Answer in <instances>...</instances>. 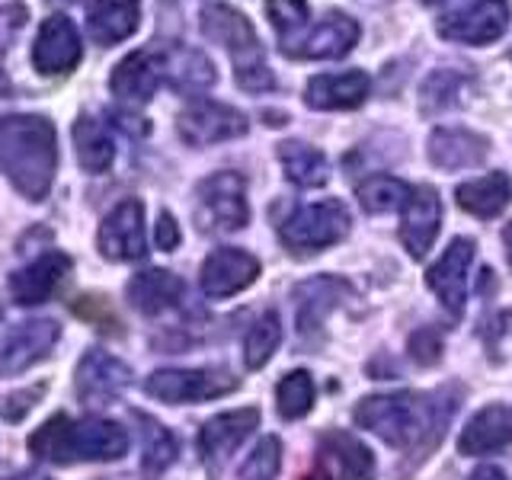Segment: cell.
<instances>
[{"instance_id": "4", "label": "cell", "mask_w": 512, "mask_h": 480, "mask_svg": "<svg viewBox=\"0 0 512 480\" xmlns=\"http://www.w3.org/2000/svg\"><path fill=\"white\" fill-rule=\"evenodd\" d=\"M202 32L221 48H228L234 58V80L247 93H263L276 87L269 64L263 58V48L250 20L240 10L228 4H208L202 10Z\"/></svg>"}, {"instance_id": "16", "label": "cell", "mask_w": 512, "mask_h": 480, "mask_svg": "<svg viewBox=\"0 0 512 480\" xmlns=\"http://www.w3.org/2000/svg\"><path fill=\"white\" fill-rule=\"evenodd\" d=\"M260 260L247 250L237 247H221L215 253H208V260L202 263V292L208 298H231L237 292H244L260 276Z\"/></svg>"}, {"instance_id": "29", "label": "cell", "mask_w": 512, "mask_h": 480, "mask_svg": "<svg viewBox=\"0 0 512 480\" xmlns=\"http://www.w3.org/2000/svg\"><path fill=\"white\" fill-rule=\"evenodd\" d=\"M320 445H324V455H330L336 461L343 480H375L372 448H368L362 439L352 436V432H343V429L324 432Z\"/></svg>"}, {"instance_id": "20", "label": "cell", "mask_w": 512, "mask_h": 480, "mask_svg": "<svg viewBox=\"0 0 512 480\" xmlns=\"http://www.w3.org/2000/svg\"><path fill=\"white\" fill-rule=\"evenodd\" d=\"M71 269V256L68 253H58V250H48L42 253L39 260H32L29 266L16 269L13 279H10V292L16 304H42L52 298L55 288L64 282Z\"/></svg>"}, {"instance_id": "42", "label": "cell", "mask_w": 512, "mask_h": 480, "mask_svg": "<svg viewBox=\"0 0 512 480\" xmlns=\"http://www.w3.org/2000/svg\"><path fill=\"white\" fill-rule=\"evenodd\" d=\"M503 244H506V256H509V266H512V221L503 228Z\"/></svg>"}, {"instance_id": "24", "label": "cell", "mask_w": 512, "mask_h": 480, "mask_svg": "<svg viewBox=\"0 0 512 480\" xmlns=\"http://www.w3.org/2000/svg\"><path fill=\"white\" fill-rule=\"evenodd\" d=\"M183 298H186L183 279L173 276L167 269H144L128 282V301H132L135 311L148 314V317L180 308Z\"/></svg>"}, {"instance_id": "6", "label": "cell", "mask_w": 512, "mask_h": 480, "mask_svg": "<svg viewBox=\"0 0 512 480\" xmlns=\"http://www.w3.org/2000/svg\"><path fill=\"white\" fill-rule=\"evenodd\" d=\"M250 221L247 183L237 173H212L196 189V224L208 234L240 231Z\"/></svg>"}, {"instance_id": "17", "label": "cell", "mask_w": 512, "mask_h": 480, "mask_svg": "<svg viewBox=\"0 0 512 480\" xmlns=\"http://www.w3.org/2000/svg\"><path fill=\"white\" fill-rule=\"evenodd\" d=\"M442 228V199L432 186H416L400 215V240L413 260H423Z\"/></svg>"}, {"instance_id": "25", "label": "cell", "mask_w": 512, "mask_h": 480, "mask_svg": "<svg viewBox=\"0 0 512 480\" xmlns=\"http://www.w3.org/2000/svg\"><path fill=\"white\" fill-rule=\"evenodd\" d=\"M141 23L138 0H93L87 10V29L96 45H116L128 39Z\"/></svg>"}, {"instance_id": "2", "label": "cell", "mask_w": 512, "mask_h": 480, "mask_svg": "<svg viewBox=\"0 0 512 480\" xmlns=\"http://www.w3.org/2000/svg\"><path fill=\"white\" fill-rule=\"evenodd\" d=\"M55 125L42 116H0V170L20 196L42 202L55 183Z\"/></svg>"}, {"instance_id": "12", "label": "cell", "mask_w": 512, "mask_h": 480, "mask_svg": "<svg viewBox=\"0 0 512 480\" xmlns=\"http://www.w3.org/2000/svg\"><path fill=\"white\" fill-rule=\"evenodd\" d=\"M256 426H260V410L256 407H240L212 416L199 432V455L205 461V468L221 471V464L250 439V432Z\"/></svg>"}, {"instance_id": "27", "label": "cell", "mask_w": 512, "mask_h": 480, "mask_svg": "<svg viewBox=\"0 0 512 480\" xmlns=\"http://www.w3.org/2000/svg\"><path fill=\"white\" fill-rule=\"evenodd\" d=\"M215 64L196 48H167L164 52V80L180 93H202L215 84Z\"/></svg>"}, {"instance_id": "3", "label": "cell", "mask_w": 512, "mask_h": 480, "mask_svg": "<svg viewBox=\"0 0 512 480\" xmlns=\"http://www.w3.org/2000/svg\"><path fill=\"white\" fill-rule=\"evenodd\" d=\"M29 452L52 464H77V461H116L128 452V432L116 420L103 416H52L29 439Z\"/></svg>"}, {"instance_id": "32", "label": "cell", "mask_w": 512, "mask_h": 480, "mask_svg": "<svg viewBox=\"0 0 512 480\" xmlns=\"http://www.w3.org/2000/svg\"><path fill=\"white\" fill-rule=\"evenodd\" d=\"M279 160H282V170L285 176L301 189H314V186H324L330 180V164L327 157L320 154L317 148L304 141H282L279 144Z\"/></svg>"}, {"instance_id": "22", "label": "cell", "mask_w": 512, "mask_h": 480, "mask_svg": "<svg viewBox=\"0 0 512 480\" xmlns=\"http://www.w3.org/2000/svg\"><path fill=\"white\" fill-rule=\"evenodd\" d=\"M490 141L468 128H436L429 135V160L439 170H468L484 164Z\"/></svg>"}, {"instance_id": "23", "label": "cell", "mask_w": 512, "mask_h": 480, "mask_svg": "<svg viewBox=\"0 0 512 480\" xmlns=\"http://www.w3.org/2000/svg\"><path fill=\"white\" fill-rule=\"evenodd\" d=\"M368 96L365 71H343V74H317L304 87V103L320 112L356 109Z\"/></svg>"}, {"instance_id": "21", "label": "cell", "mask_w": 512, "mask_h": 480, "mask_svg": "<svg viewBox=\"0 0 512 480\" xmlns=\"http://www.w3.org/2000/svg\"><path fill=\"white\" fill-rule=\"evenodd\" d=\"M509 445H512V407L490 404L484 410H477L468 420V426H464L458 439V452L480 458V455L503 452Z\"/></svg>"}, {"instance_id": "28", "label": "cell", "mask_w": 512, "mask_h": 480, "mask_svg": "<svg viewBox=\"0 0 512 480\" xmlns=\"http://www.w3.org/2000/svg\"><path fill=\"white\" fill-rule=\"evenodd\" d=\"M458 205L474 218H496L506 212V205L512 199V183L506 173H487L480 180H468L458 186Z\"/></svg>"}, {"instance_id": "44", "label": "cell", "mask_w": 512, "mask_h": 480, "mask_svg": "<svg viewBox=\"0 0 512 480\" xmlns=\"http://www.w3.org/2000/svg\"><path fill=\"white\" fill-rule=\"evenodd\" d=\"M7 93H10V77L4 68H0V96H7Z\"/></svg>"}, {"instance_id": "26", "label": "cell", "mask_w": 512, "mask_h": 480, "mask_svg": "<svg viewBox=\"0 0 512 480\" xmlns=\"http://www.w3.org/2000/svg\"><path fill=\"white\" fill-rule=\"evenodd\" d=\"M349 295V285L336 276H317L295 288V308H298V333L320 330L324 317L340 304V298Z\"/></svg>"}, {"instance_id": "11", "label": "cell", "mask_w": 512, "mask_h": 480, "mask_svg": "<svg viewBox=\"0 0 512 480\" xmlns=\"http://www.w3.org/2000/svg\"><path fill=\"white\" fill-rule=\"evenodd\" d=\"M477 244L471 237H455L452 244L442 250V256L429 266L426 282L436 292V298L445 304L455 317L464 311L468 301V282H471V263H474Z\"/></svg>"}, {"instance_id": "9", "label": "cell", "mask_w": 512, "mask_h": 480, "mask_svg": "<svg viewBox=\"0 0 512 480\" xmlns=\"http://www.w3.org/2000/svg\"><path fill=\"white\" fill-rule=\"evenodd\" d=\"M96 247L112 263H135L148 253V240H144V208L138 199L119 202L103 218L100 234H96Z\"/></svg>"}, {"instance_id": "30", "label": "cell", "mask_w": 512, "mask_h": 480, "mask_svg": "<svg viewBox=\"0 0 512 480\" xmlns=\"http://www.w3.org/2000/svg\"><path fill=\"white\" fill-rule=\"evenodd\" d=\"M132 416L141 426V474L144 480H157L176 461V455H180V445H176L173 432L151 420V416L144 413H132Z\"/></svg>"}, {"instance_id": "13", "label": "cell", "mask_w": 512, "mask_h": 480, "mask_svg": "<svg viewBox=\"0 0 512 480\" xmlns=\"http://www.w3.org/2000/svg\"><path fill=\"white\" fill-rule=\"evenodd\" d=\"M61 327L55 320H26V324H16L7 330V336L0 340V375H20L36 362H42L52 346L58 343Z\"/></svg>"}, {"instance_id": "46", "label": "cell", "mask_w": 512, "mask_h": 480, "mask_svg": "<svg viewBox=\"0 0 512 480\" xmlns=\"http://www.w3.org/2000/svg\"><path fill=\"white\" fill-rule=\"evenodd\" d=\"M423 4H442V0H423Z\"/></svg>"}, {"instance_id": "7", "label": "cell", "mask_w": 512, "mask_h": 480, "mask_svg": "<svg viewBox=\"0 0 512 480\" xmlns=\"http://www.w3.org/2000/svg\"><path fill=\"white\" fill-rule=\"evenodd\" d=\"M237 384L240 381L224 368H160L144 381V391L160 404H199L231 394Z\"/></svg>"}, {"instance_id": "34", "label": "cell", "mask_w": 512, "mask_h": 480, "mask_svg": "<svg viewBox=\"0 0 512 480\" xmlns=\"http://www.w3.org/2000/svg\"><path fill=\"white\" fill-rule=\"evenodd\" d=\"M276 404L282 420H301V416H308L314 407V378L304 368L288 372L276 388Z\"/></svg>"}, {"instance_id": "10", "label": "cell", "mask_w": 512, "mask_h": 480, "mask_svg": "<svg viewBox=\"0 0 512 480\" xmlns=\"http://www.w3.org/2000/svg\"><path fill=\"white\" fill-rule=\"evenodd\" d=\"M509 29V0H477L439 20V36L464 45H490Z\"/></svg>"}, {"instance_id": "40", "label": "cell", "mask_w": 512, "mask_h": 480, "mask_svg": "<svg viewBox=\"0 0 512 480\" xmlns=\"http://www.w3.org/2000/svg\"><path fill=\"white\" fill-rule=\"evenodd\" d=\"M154 240L160 250H176L180 247V224L173 221L170 212H164L157 218V228H154Z\"/></svg>"}, {"instance_id": "5", "label": "cell", "mask_w": 512, "mask_h": 480, "mask_svg": "<svg viewBox=\"0 0 512 480\" xmlns=\"http://www.w3.org/2000/svg\"><path fill=\"white\" fill-rule=\"evenodd\" d=\"M282 244L304 256V253H320L349 234V212L343 202L336 199H320L311 205H301L295 215H288L279 228Z\"/></svg>"}, {"instance_id": "18", "label": "cell", "mask_w": 512, "mask_h": 480, "mask_svg": "<svg viewBox=\"0 0 512 480\" xmlns=\"http://www.w3.org/2000/svg\"><path fill=\"white\" fill-rule=\"evenodd\" d=\"M160 84H164V52H154V48H141V52L122 58L109 80L119 100L138 106L148 103Z\"/></svg>"}, {"instance_id": "39", "label": "cell", "mask_w": 512, "mask_h": 480, "mask_svg": "<svg viewBox=\"0 0 512 480\" xmlns=\"http://www.w3.org/2000/svg\"><path fill=\"white\" fill-rule=\"evenodd\" d=\"M410 356L420 362V365H436L442 359V336L432 330V327H423L410 336Z\"/></svg>"}, {"instance_id": "15", "label": "cell", "mask_w": 512, "mask_h": 480, "mask_svg": "<svg viewBox=\"0 0 512 480\" xmlns=\"http://www.w3.org/2000/svg\"><path fill=\"white\" fill-rule=\"evenodd\" d=\"M80 58H84V48H80L77 26L64 13L48 16L36 36V45H32V64H36V71L45 77L68 74L77 68Z\"/></svg>"}, {"instance_id": "1", "label": "cell", "mask_w": 512, "mask_h": 480, "mask_svg": "<svg viewBox=\"0 0 512 480\" xmlns=\"http://www.w3.org/2000/svg\"><path fill=\"white\" fill-rule=\"evenodd\" d=\"M455 407L458 400L445 391H394L359 400L352 416L362 429L375 432L381 442H388L397 452H423L445 436V426L452 420Z\"/></svg>"}, {"instance_id": "37", "label": "cell", "mask_w": 512, "mask_h": 480, "mask_svg": "<svg viewBox=\"0 0 512 480\" xmlns=\"http://www.w3.org/2000/svg\"><path fill=\"white\" fill-rule=\"evenodd\" d=\"M308 0H266V16L269 23L276 26L279 36L288 42V36H295V32L308 23Z\"/></svg>"}, {"instance_id": "38", "label": "cell", "mask_w": 512, "mask_h": 480, "mask_svg": "<svg viewBox=\"0 0 512 480\" xmlns=\"http://www.w3.org/2000/svg\"><path fill=\"white\" fill-rule=\"evenodd\" d=\"M464 84L461 74L452 71H436L429 74V80L423 84V109L436 112V109H448L458 103V87Z\"/></svg>"}, {"instance_id": "45", "label": "cell", "mask_w": 512, "mask_h": 480, "mask_svg": "<svg viewBox=\"0 0 512 480\" xmlns=\"http://www.w3.org/2000/svg\"><path fill=\"white\" fill-rule=\"evenodd\" d=\"M55 4H74V0H55Z\"/></svg>"}, {"instance_id": "19", "label": "cell", "mask_w": 512, "mask_h": 480, "mask_svg": "<svg viewBox=\"0 0 512 480\" xmlns=\"http://www.w3.org/2000/svg\"><path fill=\"white\" fill-rule=\"evenodd\" d=\"M359 42V23L346 13H327L314 29L295 45H285L282 52L292 58H343Z\"/></svg>"}, {"instance_id": "14", "label": "cell", "mask_w": 512, "mask_h": 480, "mask_svg": "<svg viewBox=\"0 0 512 480\" xmlns=\"http://www.w3.org/2000/svg\"><path fill=\"white\" fill-rule=\"evenodd\" d=\"M74 378H77L74 381L77 397L84 400L87 407H103V404H112V400L128 388L132 368L119 362L116 356H109V352L90 349L87 356L80 359Z\"/></svg>"}, {"instance_id": "31", "label": "cell", "mask_w": 512, "mask_h": 480, "mask_svg": "<svg viewBox=\"0 0 512 480\" xmlns=\"http://www.w3.org/2000/svg\"><path fill=\"white\" fill-rule=\"evenodd\" d=\"M74 151L87 173H106L116 160V144H112L106 125L87 112L74 122Z\"/></svg>"}, {"instance_id": "43", "label": "cell", "mask_w": 512, "mask_h": 480, "mask_svg": "<svg viewBox=\"0 0 512 480\" xmlns=\"http://www.w3.org/2000/svg\"><path fill=\"white\" fill-rule=\"evenodd\" d=\"M304 480H333L330 474H327V468H324V464H317V468L308 474V477H304Z\"/></svg>"}, {"instance_id": "33", "label": "cell", "mask_w": 512, "mask_h": 480, "mask_svg": "<svg viewBox=\"0 0 512 480\" xmlns=\"http://www.w3.org/2000/svg\"><path fill=\"white\" fill-rule=\"evenodd\" d=\"M410 192H413V186L397 180V176L372 173V176H365V183H359L356 196L368 215H384V212H391V208H404Z\"/></svg>"}, {"instance_id": "35", "label": "cell", "mask_w": 512, "mask_h": 480, "mask_svg": "<svg viewBox=\"0 0 512 480\" xmlns=\"http://www.w3.org/2000/svg\"><path fill=\"white\" fill-rule=\"evenodd\" d=\"M282 343V320L276 311H266L256 324L247 330V340H244V362L247 368H263L272 352L279 349Z\"/></svg>"}, {"instance_id": "41", "label": "cell", "mask_w": 512, "mask_h": 480, "mask_svg": "<svg viewBox=\"0 0 512 480\" xmlns=\"http://www.w3.org/2000/svg\"><path fill=\"white\" fill-rule=\"evenodd\" d=\"M468 480H506V471L496 468V464H480L477 471H471Z\"/></svg>"}, {"instance_id": "8", "label": "cell", "mask_w": 512, "mask_h": 480, "mask_svg": "<svg viewBox=\"0 0 512 480\" xmlns=\"http://www.w3.org/2000/svg\"><path fill=\"white\" fill-rule=\"evenodd\" d=\"M176 128H180V138L192 144V148H208V144L247 135V116L240 109L215 100H196L180 112Z\"/></svg>"}, {"instance_id": "36", "label": "cell", "mask_w": 512, "mask_h": 480, "mask_svg": "<svg viewBox=\"0 0 512 480\" xmlns=\"http://www.w3.org/2000/svg\"><path fill=\"white\" fill-rule=\"evenodd\" d=\"M282 468V442L276 436H263L256 448L240 464L237 480H276Z\"/></svg>"}]
</instances>
